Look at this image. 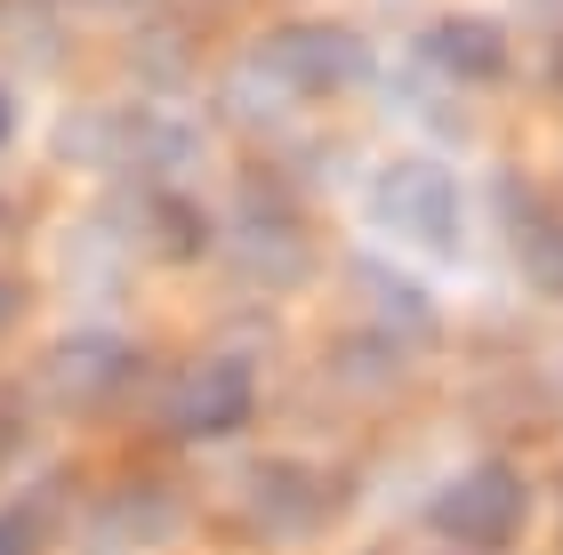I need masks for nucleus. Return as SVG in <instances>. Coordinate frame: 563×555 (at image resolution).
I'll use <instances>...</instances> for the list:
<instances>
[{
  "mask_svg": "<svg viewBox=\"0 0 563 555\" xmlns=\"http://www.w3.org/2000/svg\"><path fill=\"white\" fill-rule=\"evenodd\" d=\"M523 523H531V484L499 459L459 467L451 484L427 499V532H443L451 547H516Z\"/></svg>",
  "mask_w": 563,
  "mask_h": 555,
  "instance_id": "f257e3e1",
  "label": "nucleus"
},
{
  "mask_svg": "<svg viewBox=\"0 0 563 555\" xmlns=\"http://www.w3.org/2000/svg\"><path fill=\"white\" fill-rule=\"evenodd\" d=\"M371 210L387 234H402L411 249H459V225H467V201H459V178L443 162H427V154H402L378 169V186H371Z\"/></svg>",
  "mask_w": 563,
  "mask_h": 555,
  "instance_id": "f03ea898",
  "label": "nucleus"
},
{
  "mask_svg": "<svg viewBox=\"0 0 563 555\" xmlns=\"http://www.w3.org/2000/svg\"><path fill=\"white\" fill-rule=\"evenodd\" d=\"M258 65L290 97H339V89L371 81V48H363V33H346V24H282V33H266Z\"/></svg>",
  "mask_w": 563,
  "mask_h": 555,
  "instance_id": "7ed1b4c3",
  "label": "nucleus"
},
{
  "mask_svg": "<svg viewBox=\"0 0 563 555\" xmlns=\"http://www.w3.org/2000/svg\"><path fill=\"white\" fill-rule=\"evenodd\" d=\"M130 370H137L130 338L73 331V338H57V355H48V395H57L65 411H89V402H106V395L130 387Z\"/></svg>",
  "mask_w": 563,
  "mask_h": 555,
  "instance_id": "20e7f679",
  "label": "nucleus"
},
{
  "mask_svg": "<svg viewBox=\"0 0 563 555\" xmlns=\"http://www.w3.org/2000/svg\"><path fill=\"white\" fill-rule=\"evenodd\" d=\"M242 419H250V370L234 355H210V363H194L177 378V395H169L177 435H234Z\"/></svg>",
  "mask_w": 563,
  "mask_h": 555,
  "instance_id": "39448f33",
  "label": "nucleus"
},
{
  "mask_svg": "<svg viewBox=\"0 0 563 555\" xmlns=\"http://www.w3.org/2000/svg\"><path fill=\"white\" fill-rule=\"evenodd\" d=\"M250 515H258V532L266 540H306L322 523V491H314V475L290 467V459H266L258 475H250Z\"/></svg>",
  "mask_w": 563,
  "mask_h": 555,
  "instance_id": "423d86ee",
  "label": "nucleus"
},
{
  "mask_svg": "<svg viewBox=\"0 0 563 555\" xmlns=\"http://www.w3.org/2000/svg\"><path fill=\"white\" fill-rule=\"evenodd\" d=\"M419 48L451 73V81H499V73H507V41H499L492 16H443Z\"/></svg>",
  "mask_w": 563,
  "mask_h": 555,
  "instance_id": "0eeeda50",
  "label": "nucleus"
},
{
  "mask_svg": "<svg viewBox=\"0 0 563 555\" xmlns=\"http://www.w3.org/2000/svg\"><path fill=\"white\" fill-rule=\"evenodd\" d=\"M523 274H531V290L563 298V218H531L523 225Z\"/></svg>",
  "mask_w": 563,
  "mask_h": 555,
  "instance_id": "6e6552de",
  "label": "nucleus"
},
{
  "mask_svg": "<svg viewBox=\"0 0 563 555\" xmlns=\"http://www.w3.org/2000/svg\"><path fill=\"white\" fill-rule=\"evenodd\" d=\"M153 210H162V218H153V234H162V249H177V258H194V249H201V218H194V201L162 193Z\"/></svg>",
  "mask_w": 563,
  "mask_h": 555,
  "instance_id": "1a4fd4ad",
  "label": "nucleus"
},
{
  "mask_svg": "<svg viewBox=\"0 0 563 555\" xmlns=\"http://www.w3.org/2000/svg\"><path fill=\"white\" fill-rule=\"evenodd\" d=\"M363 282L378 290V307H387V314H402V322H411V331H434V307H427L419 290H402L395 274H387V266H363Z\"/></svg>",
  "mask_w": 563,
  "mask_h": 555,
  "instance_id": "9d476101",
  "label": "nucleus"
},
{
  "mask_svg": "<svg viewBox=\"0 0 563 555\" xmlns=\"http://www.w3.org/2000/svg\"><path fill=\"white\" fill-rule=\"evenodd\" d=\"M41 508H0V555H41Z\"/></svg>",
  "mask_w": 563,
  "mask_h": 555,
  "instance_id": "9b49d317",
  "label": "nucleus"
},
{
  "mask_svg": "<svg viewBox=\"0 0 563 555\" xmlns=\"http://www.w3.org/2000/svg\"><path fill=\"white\" fill-rule=\"evenodd\" d=\"M16 314H24V290H16V282H0V331H9Z\"/></svg>",
  "mask_w": 563,
  "mask_h": 555,
  "instance_id": "f8f14e48",
  "label": "nucleus"
},
{
  "mask_svg": "<svg viewBox=\"0 0 563 555\" xmlns=\"http://www.w3.org/2000/svg\"><path fill=\"white\" fill-rule=\"evenodd\" d=\"M9 130H16V106H9V89H0V145H9Z\"/></svg>",
  "mask_w": 563,
  "mask_h": 555,
  "instance_id": "ddd939ff",
  "label": "nucleus"
},
{
  "mask_svg": "<svg viewBox=\"0 0 563 555\" xmlns=\"http://www.w3.org/2000/svg\"><path fill=\"white\" fill-rule=\"evenodd\" d=\"M548 81H563V41H555V57H548Z\"/></svg>",
  "mask_w": 563,
  "mask_h": 555,
  "instance_id": "4468645a",
  "label": "nucleus"
}]
</instances>
